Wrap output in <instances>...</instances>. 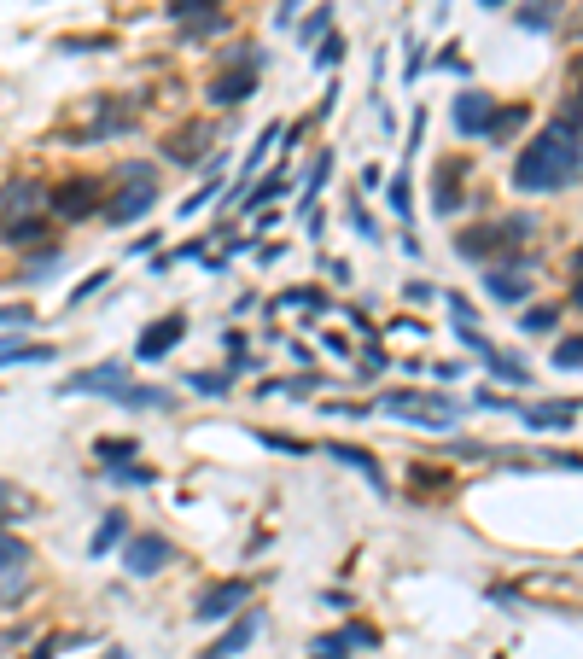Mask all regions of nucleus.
Masks as SVG:
<instances>
[{
  "label": "nucleus",
  "mask_w": 583,
  "mask_h": 659,
  "mask_svg": "<svg viewBox=\"0 0 583 659\" xmlns=\"http://www.w3.org/2000/svg\"><path fill=\"white\" fill-rule=\"evenodd\" d=\"M583 175V100H572L537 140H525L514 158V187L519 193H560Z\"/></svg>",
  "instance_id": "1"
},
{
  "label": "nucleus",
  "mask_w": 583,
  "mask_h": 659,
  "mask_svg": "<svg viewBox=\"0 0 583 659\" xmlns=\"http://www.w3.org/2000/svg\"><path fill=\"white\" fill-rule=\"evenodd\" d=\"M59 391H76V397H117V403H129V409H175V397L164 385H135L129 380V368L123 362H100V368H82V374H70Z\"/></svg>",
  "instance_id": "2"
},
{
  "label": "nucleus",
  "mask_w": 583,
  "mask_h": 659,
  "mask_svg": "<svg viewBox=\"0 0 583 659\" xmlns=\"http://www.w3.org/2000/svg\"><path fill=\"white\" fill-rule=\"evenodd\" d=\"M531 234H537V222H531V216L479 222V228H461V234H455V251H461L467 263H484V269H496V263H519Z\"/></svg>",
  "instance_id": "3"
},
{
  "label": "nucleus",
  "mask_w": 583,
  "mask_h": 659,
  "mask_svg": "<svg viewBox=\"0 0 583 659\" xmlns=\"http://www.w3.org/2000/svg\"><path fill=\"white\" fill-rule=\"evenodd\" d=\"M257 76H263V47H222L216 53V76H210L205 100L210 105H240L257 94Z\"/></svg>",
  "instance_id": "4"
},
{
  "label": "nucleus",
  "mask_w": 583,
  "mask_h": 659,
  "mask_svg": "<svg viewBox=\"0 0 583 659\" xmlns=\"http://www.w3.org/2000/svg\"><path fill=\"white\" fill-rule=\"evenodd\" d=\"M379 409H391V415L414 420V426H426V432H444L461 420V403H449V397H432V391H385L379 397Z\"/></svg>",
  "instance_id": "5"
},
{
  "label": "nucleus",
  "mask_w": 583,
  "mask_h": 659,
  "mask_svg": "<svg viewBox=\"0 0 583 659\" xmlns=\"http://www.w3.org/2000/svg\"><path fill=\"white\" fill-rule=\"evenodd\" d=\"M41 210H47V193H41L35 181H6V187H0V234L41 222Z\"/></svg>",
  "instance_id": "6"
},
{
  "label": "nucleus",
  "mask_w": 583,
  "mask_h": 659,
  "mask_svg": "<svg viewBox=\"0 0 583 659\" xmlns=\"http://www.w3.org/2000/svg\"><path fill=\"white\" fill-rule=\"evenodd\" d=\"M245 601H251V578H222V584H210V590L199 595V613H193V619L222 625V619L245 613Z\"/></svg>",
  "instance_id": "7"
},
{
  "label": "nucleus",
  "mask_w": 583,
  "mask_h": 659,
  "mask_svg": "<svg viewBox=\"0 0 583 659\" xmlns=\"http://www.w3.org/2000/svg\"><path fill=\"white\" fill-rule=\"evenodd\" d=\"M47 210H59L65 222H82V216H94V210H105L100 199V181H88V175H76V181H65L53 199H47Z\"/></svg>",
  "instance_id": "8"
},
{
  "label": "nucleus",
  "mask_w": 583,
  "mask_h": 659,
  "mask_svg": "<svg viewBox=\"0 0 583 659\" xmlns=\"http://www.w3.org/2000/svg\"><path fill=\"white\" fill-rule=\"evenodd\" d=\"M531 257H519V263H496V269H484V292L496 298V304H525V292H531Z\"/></svg>",
  "instance_id": "9"
},
{
  "label": "nucleus",
  "mask_w": 583,
  "mask_h": 659,
  "mask_svg": "<svg viewBox=\"0 0 583 659\" xmlns=\"http://www.w3.org/2000/svg\"><path fill=\"white\" fill-rule=\"evenodd\" d=\"M170 560H175V549L164 543V537H152V531L129 537V549H123V566H129L135 578H152V572H164Z\"/></svg>",
  "instance_id": "10"
},
{
  "label": "nucleus",
  "mask_w": 583,
  "mask_h": 659,
  "mask_svg": "<svg viewBox=\"0 0 583 659\" xmlns=\"http://www.w3.org/2000/svg\"><path fill=\"white\" fill-rule=\"evenodd\" d=\"M181 333H187V315L175 310V315H164V321H152L146 333H140V345H135V356L140 362H164L175 345H181Z\"/></svg>",
  "instance_id": "11"
},
{
  "label": "nucleus",
  "mask_w": 583,
  "mask_h": 659,
  "mask_svg": "<svg viewBox=\"0 0 583 659\" xmlns=\"http://www.w3.org/2000/svg\"><path fill=\"white\" fill-rule=\"evenodd\" d=\"M152 205H158V187H152V181H129L123 193H111V199H105V216L123 228V222H140Z\"/></svg>",
  "instance_id": "12"
},
{
  "label": "nucleus",
  "mask_w": 583,
  "mask_h": 659,
  "mask_svg": "<svg viewBox=\"0 0 583 659\" xmlns=\"http://www.w3.org/2000/svg\"><path fill=\"white\" fill-rule=\"evenodd\" d=\"M490 117H496V100L479 94V88H467V94L455 100V129H461V135H484V129H490Z\"/></svg>",
  "instance_id": "13"
},
{
  "label": "nucleus",
  "mask_w": 583,
  "mask_h": 659,
  "mask_svg": "<svg viewBox=\"0 0 583 659\" xmlns=\"http://www.w3.org/2000/svg\"><path fill=\"white\" fill-rule=\"evenodd\" d=\"M257 630H263V613H257V607H245L240 625H228V630H222V642H216V648H205L199 659H234V654L245 648V642L257 636Z\"/></svg>",
  "instance_id": "14"
},
{
  "label": "nucleus",
  "mask_w": 583,
  "mask_h": 659,
  "mask_svg": "<svg viewBox=\"0 0 583 659\" xmlns=\"http://www.w3.org/2000/svg\"><path fill=\"white\" fill-rule=\"evenodd\" d=\"M327 455H333V461H344V467H356V473H362V479H368L379 496L391 490V485H385V467H379V455H368L362 444H327Z\"/></svg>",
  "instance_id": "15"
},
{
  "label": "nucleus",
  "mask_w": 583,
  "mask_h": 659,
  "mask_svg": "<svg viewBox=\"0 0 583 659\" xmlns=\"http://www.w3.org/2000/svg\"><path fill=\"white\" fill-rule=\"evenodd\" d=\"M578 415H583V409L572 403V397H566V403H531V409H525V426H549V432H566V426H572Z\"/></svg>",
  "instance_id": "16"
},
{
  "label": "nucleus",
  "mask_w": 583,
  "mask_h": 659,
  "mask_svg": "<svg viewBox=\"0 0 583 659\" xmlns=\"http://www.w3.org/2000/svg\"><path fill=\"white\" fill-rule=\"evenodd\" d=\"M525 123H531V105H502V111L490 117V129H484V140H490V146H502V140H514L519 129H525Z\"/></svg>",
  "instance_id": "17"
},
{
  "label": "nucleus",
  "mask_w": 583,
  "mask_h": 659,
  "mask_svg": "<svg viewBox=\"0 0 583 659\" xmlns=\"http://www.w3.org/2000/svg\"><path fill=\"white\" fill-rule=\"evenodd\" d=\"M461 170H467L461 158H455L449 170H438V193H432V205H438V216H455V210H461V199H467V193L455 187V181H461Z\"/></svg>",
  "instance_id": "18"
},
{
  "label": "nucleus",
  "mask_w": 583,
  "mask_h": 659,
  "mask_svg": "<svg viewBox=\"0 0 583 659\" xmlns=\"http://www.w3.org/2000/svg\"><path fill=\"white\" fill-rule=\"evenodd\" d=\"M484 368H490L496 380H508V385H525V380H531V374H525V362L502 356V350H484Z\"/></svg>",
  "instance_id": "19"
},
{
  "label": "nucleus",
  "mask_w": 583,
  "mask_h": 659,
  "mask_svg": "<svg viewBox=\"0 0 583 659\" xmlns=\"http://www.w3.org/2000/svg\"><path fill=\"white\" fill-rule=\"evenodd\" d=\"M280 193H286V170H275V175H263L257 187H245V205L257 210V205H275Z\"/></svg>",
  "instance_id": "20"
},
{
  "label": "nucleus",
  "mask_w": 583,
  "mask_h": 659,
  "mask_svg": "<svg viewBox=\"0 0 583 659\" xmlns=\"http://www.w3.org/2000/svg\"><path fill=\"white\" fill-rule=\"evenodd\" d=\"M327 24H333V6H315L304 24H298V41H304V47H321V41H327Z\"/></svg>",
  "instance_id": "21"
},
{
  "label": "nucleus",
  "mask_w": 583,
  "mask_h": 659,
  "mask_svg": "<svg viewBox=\"0 0 583 659\" xmlns=\"http://www.w3.org/2000/svg\"><path fill=\"white\" fill-rule=\"evenodd\" d=\"M309 659H350V636H344V630L315 636V642H309Z\"/></svg>",
  "instance_id": "22"
},
{
  "label": "nucleus",
  "mask_w": 583,
  "mask_h": 659,
  "mask_svg": "<svg viewBox=\"0 0 583 659\" xmlns=\"http://www.w3.org/2000/svg\"><path fill=\"white\" fill-rule=\"evenodd\" d=\"M199 152H205V129H181V135H175V146H170L175 164H193Z\"/></svg>",
  "instance_id": "23"
},
{
  "label": "nucleus",
  "mask_w": 583,
  "mask_h": 659,
  "mask_svg": "<svg viewBox=\"0 0 583 659\" xmlns=\"http://www.w3.org/2000/svg\"><path fill=\"white\" fill-rule=\"evenodd\" d=\"M187 385H193L199 397H222V391H228V374H222V368H199V374H187Z\"/></svg>",
  "instance_id": "24"
},
{
  "label": "nucleus",
  "mask_w": 583,
  "mask_h": 659,
  "mask_svg": "<svg viewBox=\"0 0 583 659\" xmlns=\"http://www.w3.org/2000/svg\"><path fill=\"white\" fill-rule=\"evenodd\" d=\"M111 47H117L111 35H65L59 41V53H111Z\"/></svg>",
  "instance_id": "25"
},
{
  "label": "nucleus",
  "mask_w": 583,
  "mask_h": 659,
  "mask_svg": "<svg viewBox=\"0 0 583 659\" xmlns=\"http://www.w3.org/2000/svg\"><path fill=\"white\" fill-rule=\"evenodd\" d=\"M117 537H129V520H123V514H105V525L94 531V555H105Z\"/></svg>",
  "instance_id": "26"
},
{
  "label": "nucleus",
  "mask_w": 583,
  "mask_h": 659,
  "mask_svg": "<svg viewBox=\"0 0 583 659\" xmlns=\"http://www.w3.org/2000/svg\"><path fill=\"white\" fill-rule=\"evenodd\" d=\"M554 6H560V0H531V6L519 12V24H525V30H549V24H554Z\"/></svg>",
  "instance_id": "27"
},
{
  "label": "nucleus",
  "mask_w": 583,
  "mask_h": 659,
  "mask_svg": "<svg viewBox=\"0 0 583 659\" xmlns=\"http://www.w3.org/2000/svg\"><path fill=\"white\" fill-rule=\"evenodd\" d=\"M385 199H391V210L409 222V210H414V199H409V175H391V187H385Z\"/></svg>",
  "instance_id": "28"
},
{
  "label": "nucleus",
  "mask_w": 583,
  "mask_h": 659,
  "mask_svg": "<svg viewBox=\"0 0 583 659\" xmlns=\"http://www.w3.org/2000/svg\"><path fill=\"white\" fill-rule=\"evenodd\" d=\"M135 455V438H100V461H111V467H123Z\"/></svg>",
  "instance_id": "29"
},
{
  "label": "nucleus",
  "mask_w": 583,
  "mask_h": 659,
  "mask_svg": "<svg viewBox=\"0 0 583 659\" xmlns=\"http://www.w3.org/2000/svg\"><path fill=\"white\" fill-rule=\"evenodd\" d=\"M111 479H117V485H152L158 473H152V467H140V461H123V467H111Z\"/></svg>",
  "instance_id": "30"
},
{
  "label": "nucleus",
  "mask_w": 583,
  "mask_h": 659,
  "mask_svg": "<svg viewBox=\"0 0 583 659\" xmlns=\"http://www.w3.org/2000/svg\"><path fill=\"white\" fill-rule=\"evenodd\" d=\"M554 321H560V310L537 304V310H525V333H554Z\"/></svg>",
  "instance_id": "31"
},
{
  "label": "nucleus",
  "mask_w": 583,
  "mask_h": 659,
  "mask_svg": "<svg viewBox=\"0 0 583 659\" xmlns=\"http://www.w3.org/2000/svg\"><path fill=\"white\" fill-rule=\"evenodd\" d=\"M554 368H583V339H560L554 345Z\"/></svg>",
  "instance_id": "32"
},
{
  "label": "nucleus",
  "mask_w": 583,
  "mask_h": 659,
  "mask_svg": "<svg viewBox=\"0 0 583 659\" xmlns=\"http://www.w3.org/2000/svg\"><path fill=\"white\" fill-rule=\"evenodd\" d=\"M35 310L30 304H0V327H30Z\"/></svg>",
  "instance_id": "33"
},
{
  "label": "nucleus",
  "mask_w": 583,
  "mask_h": 659,
  "mask_svg": "<svg viewBox=\"0 0 583 659\" xmlns=\"http://www.w3.org/2000/svg\"><path fill=\"white\" fill-rule=\"evenodd\" d=\"M339 59H344V41H339V35H327V41L315 47V65H327V70H333Z\"/></svg>",
  "instance_id": "34"
},
{
  "label": "nucleus",
  "mask_w": 583,
  "mask_h": 659,
  "mask_svg": "<svg viewBox=\"0 0 583 659\" xmlns=\"http://www.w3.org/2000/svg\"><path fill=\"white\" fill-rule=\"evenodd\" d=\"M327 175H333V158L321 152V158H315V170H309V193H304V199H315V193L327 187Z\"/></svg>",
  "instance_id": "35"
},
{
  "label": "nucleus",
  "mask_w": 583,
  "mask_h": 659,
  "mask_svg": "<svg viewBox=\"0 0 583 659\" xmlns=\"http://www.w3.org/2000/svg\"><path fill=\"white\" fill-rule=\"evenodd\" d=\"M269 450H286V455H309V444H298V438H280V432H257Z\"/></svg>",
  "instance_id": "36"
},
{
  "label": "nucleus",
  "mask_w": 583,
  "mask_h": 659,
  "mask_svg": "<svg viewBox=\"0 0 583 659\" xmlns=\"http://www.w3.org/2000/svg\"><path fill=\"white\" fill-rule=\"evenodd\" d=\"M344 636H350V648H374L379 642V630H368V625H344Z\"/></svg>",
  "instance_id": "37"
},
{
  "label": "nucleus",
  "mask_w": 583,
  "mask_h": 659,
  "mask_svg": "<svg viewBox=\"0 0 583 659\" xmlns=\"http://www.w3.org/2000/svg\"><path fill=\"white\" fill-rule=\"evenodd\" d=\"M100 286H105V275H88V280H82V286H76V292H70V304H82V298H94Z\"/></svg>",
  "instance_id": "38"
},
{
  "label": "nucleus",
  "mask_w": 583,
  "mask_h": 659,
  "mask_svg": "<svg viewBox=\"0 0 583 659\" xmlns=\"http://www.w3.org/2000/svg\"><path fill=\"white\" fill-rule=\"evenodd\" d=\"M315 385H321V380H315V374H304V380H286V397H309Z\"/></svg>",
  "instance_id": "39"
},
{
  "label": "nucleus",
  "mask_w": 583,
  "mask_h": 659,
  "mask_svg": "<svg viewBox=\"0 0 583 659\" xmlns=\"http://www.w3.org/2000/svg\"><path fill=\"white\" fill-rule=\"evenodd\" d=\"M298 6H304V0H286V6H280V24H298Z\"/></svg>",
  "instance_id": "40"
},
{
  "label": "nucleus",
  "mask_w": 583,
  "mask_h": 659,
  "mask_svg": "<svg viewBox=\"0 0 583 659\" xmlns=\"http://www.w3.org/2000/svg\"><path fill=\"white\" fill-rule=\"evenodd\" d=\"M572 304H578V310H583V275H578V286H572Z\"/></svg>",
  "instance_id": "41"
},
{
  "label": "nucleus",
  "mask_w": 583,
  "mask_h": 659,
  "mask_svg": "<svg viewBox=\"0 0 583 659\" xmlns=\"http://www.w3.org/2000/svg\"><path fill=\"white\" fill-rule=\"evenodd\" d=\"M572 269H578V275H583V245H578V257H572Z\"/></svg>",
  "instance_id": "42"
},
{
  "label": "nucleus",
  "mask_w": 583,
  "mask_h": 659,
  "mask_svg": "<svg viewBox=\"0 0 583 659\" xmlns=\"http://www.w3.org/2000/svg\"><path fill=\"white\" fill-rule=\"evenodd\" d=\"M105 659H129V654H123V648H111V654H105Z\"/></svg>",
  "instance_id": "43"
},
{
  "label": "nucleus",
  "mask_w": 583,
  "mask_h": 659,
  "mask_svg": "<svg viewBox=\"0 0 583 659\" xmlns=\"http://www.w3.org/2000/svg\"><path fill=\"white\" fill-rule=\"evenodd\" d=\"M0 502H12V490H6V485H0Z\"/></svg>",
  "instance_id": "44"
},
{
  "label": "nucleus",
  "mask_w": 583,
  "mask_h": 659,
  "mask_svg": "<svg viewBox=\"0 0 583 659\" xmlns=\"http://www.w3.org/2000/svg\"><path fill=\"white\" fill-rule=\"evenodd\" d=\"M572 70H578V76H583V53H578V65H572Z\"/></svg>",
  "instance_id": "45"
},
{
  "label": "nucleus",
  "mask_w": 583,
  "mask_h": 659,
  "mask_svg": "<svg viewBox=\"0 0 583 659\" xmlns=\"http://www.w3.org/2000/svg\"><path fill=\"white\" fill-rule=\"evenodd\" d=\"M484 6H502V0H484Z\"/></svg>",
  "instance_id": "46"
}]
</instances>
